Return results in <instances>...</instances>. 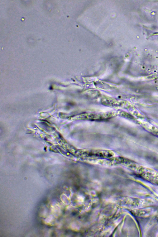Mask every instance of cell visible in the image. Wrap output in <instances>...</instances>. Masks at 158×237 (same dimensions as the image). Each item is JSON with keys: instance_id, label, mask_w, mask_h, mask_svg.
<instances>
[{"instance_id": "6da1fadb", "label": "cell", "mask_w": 158, "mask_h": 237, "mask_svg": "<svg viewBox=\"0 0 158 237\" xmlns=\"http://www.w3.org/2000/svg\"><path fill=\"white\" fill-rule=\"evenodd\" d=\"M107 116L101 114L93 113H83L77 116V119H97L104 118Z\"/></svg>"}]
</instances>
